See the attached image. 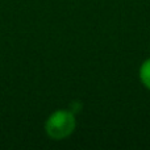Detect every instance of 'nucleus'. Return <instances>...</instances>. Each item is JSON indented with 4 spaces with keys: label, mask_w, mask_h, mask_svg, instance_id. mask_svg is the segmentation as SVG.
Returning <instances> with one entry per match:
<instances>
[{
    "label": "nucleus",
    "mask_w": 150,
    "mask_h": 150,
    "mask_svg": "<svg viewBox=\"0 0 150 150\" xmlns=\"http://www.w3.org/2000/svg\"><path fill=\"white\" fill-rule=\"evenodd\" d=\"M76 120L73 112L59 109L49 116L45 122V132L53 140H63L75 130Z\"/></svg>",
    "instance_id": "obj_1"
},
{
    "label": "nucleus",
    "mask_w": 150,
    "mask_h": 150,
    "mask_svg": "<svg viewBox=\"0 0 150 150\" xmlns=\"http://www.w3.org/2000/svg\"><path fill=\"white\" fill-rule=\"evenodd\" d=\"M140 79L142 84L150 90V58L146 59L140 67Z\"/></svg>",
    "instance_id": "obj_2"
}]
</instances>
